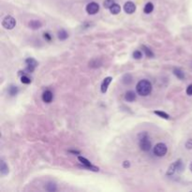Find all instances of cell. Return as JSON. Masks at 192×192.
Instances as JSON below:
<instances>
[{
    "label": "cell",
    "instance_id": "cell-1",
    "mask_svg": "<svg viewBox=\"0 0 192 192\" xmlns=\"http://www.w3.org/2000/svg\"><path fill=\"white\" fill-rule=\"evenodd\" d=\"M136 91L142 97L148 96L152 92V84L147 80H142L136 85Z\"/></svg>",
    "mask_w": 192,
    "mask_h": 192
},
{
    "label": "cell",
    "instance_id": "cell-2",
    "mask_svg": "<svg viewBox=\"0 0 192 192\" xmlns=\"http://www.w3.org/2000/svg\"><path fill=\"white\" fill-rule=\"evenodd\" d=\"M138 140H139V146H140L141 150L144 152H148L152 147L151 142L149 140L148 133L146 131H142L138 135Z\"/></svg>",
    "mask_w": 192,
    "mask_h": 192
},
{
    "label": "cell",
    "instance_id": "cell-3",
    "mask_svg": "<svg viewBox=\"0 0 192 192\" xmlns=\"http://www.w3.org/2000/svg\"><path fill=\"white\" fill-rule=\"evenodd\" d=\"M153 152H154V155L155 156L162 157L167 154L168 147L166 144H163V142H159V144L155 145V147H154V149H153Z\"/></svg>",
    "mask_w": 192,
    "mask_h": 192
},
{
    "label": "cell",
    "instance_id": "cell-4",
    "mask_svg": "<svg viewBox=\"0 0 192 192\" xmlns=\"http://www.w3.org/2000/svg\"><path fill=\"white\" fill-rule=\"evenodd\" d=\"M15 25H16V20H15V18H13L12 16H10V15H7L5 18L3 19L2 21V26L5 29H7V30H11L15 27Z\"/></svg>",
    "mask_w": 192,
    "mask_h": 192
},
{
    "label": "cell",
    "instance_id": "cell-5",
    "mask_svg": "<svg viewBox=\"0 0 192 192\" xmlns=\"http://www.w3.org/2000/svg\"><path fill=\"white\" fill-rule=\"evenodd\" d=\"M78 160L82 163V166L89 171H92V172H99V167H96V166H94V165H92L91 162L84 157H78Z\"/></svg>",
    "mask_w": 192,
    "mask_h": 192
},
{
    "label": "cell",
    "instance_id": "cell-6",
    "mask_svg": "<svg viewBox=\"0 0 192 192\" xmlns=\"http://www.w3.org/2000/svg\"><path fill=\"white\" fill-rule=\"evenodd\" d=\"M25 64H26V69L25 71H26V73H32L37 67V62L32 57H29L26 59Z\"/></svg>",
    "mask_w": 192,
    "mask_h": 192
},
{
    "label": "cell",
    "instance_id": "cell-7",
    "mask_svg": "<svg viewBox=\"0 0 192 192\" xmlns=\"http://www.w3.org/2000/svg\"><path fill=\"white\" fill-rule=\"evenodd\" d=\"M86 12L90 15H94L99 12V5L96 2H90L89 4H87V6L85 7Z\"/></svg>",
    "mask_w": 192,
    "mask_h": 192
},
{
    "label": "cell",
    "instance_id": "cell-8",
    "mask_svg": "<svg viewBox=\"0 0 192 192\" xmlns=\"http://www.w3.org/2000/svg\"><path fill=\"white\" fill-rule=\"evenodd\" d=\"M124 10L127 14H132L136 10V5L132 1H127L124 5Z\"/></svg>",
    "mask_w": 192,
    "mask_h": 192
},
{
    "label": "cell",
    "instance_id": "cell-9",
    "mask_svg": "<svg viewBox=\"0 0 192 192\" xmlns=\"http://www.w3.org/2000/svg\"><path fill=\"white\" fill-rule=\"evenodd\" d=\"M112 77H106V78L104 79L103 82H102V84H101V86H100L101 92H102V93H106L107 92L108 87H109V85H110V84L112 82Z\"/></svg>",
    "mask_w": 192,
    "mask_h": 192
},
{
    "label": "cell",
    "instance_id": "cell-10",
    "mask_svg": "<svg viewBox=\"0 0 192 192\" xmlns=\"http://www.w3.org/2000/svg\"><path fill=\"white\" fill-rule=\"evenodd\" d=\"M52 99H54V94L50 90H46L45 92L42 94V100L45 103H50L52 102Z\"/></svg>",
    "mask_w": 192,
    "mask_h": 192
},
{
    "label": "cell",
    "instance_id": "cell-11",
    "mask_svg": "<svg viewBox=\"0 0 192 192\" xmlns=\"http://www.w3.org/2000/svg\"><path fill=\"white\" fill-rule=\"evenodd\" d=\"M28 26L33 30H37V29H39L41 26H42V24H41V22L39 20H31L28 22Z\"/></svg>",
    "mask_w": 192,
    "mask_h": 192
},
{
    "label": "cell",
    "instance_id": "cell-12",
    "mask_svg": "<svg viewBox=\"0 0 192 192\" xmlns=\"http://www.w3.org/2000/svg\"><path fill=\"white\" fill-rule=\"evenodd\" d=\"M125 99L127 102H133L134 100H136V93L134 91H127L125 95Z\"/></svg>",
    "mask_w": 192,
    "mask_h": 192
},
{
    "label": "cell",
    "instance_id": "cell-13",
    "mask_svg": "<svg viewBox=\"0 0 192 192\" xmlns=\"http://www.w3.org/2000/svg\"><path fill=\"white\" fill-rule=\"evenodd\" d=\"M7 93H9V95H10V97L16 96L17 94L19 93V88H18V86L13 85V84L10 85V86H9V88H7Z\"/></svg>",
    "mask_w": 192,
    "mask_h": 192
},
{
    "label": "cell",
    "instance_id": "cell-14",
    "mask_svg": "<svg viewBox=\"0 0 192 192\" xmlns=\"http://www.w3.org/2000/svg\"><path fill=\"white\" fill-rule=\"evenodd\" d=\"M172 72H174V74L179 79V80H184V79H185V72H184L181 69L174 67V70H172Z\"/></svg>",
    "mask_w": 192,
    "mask_h": 192
},
{
    "label": "cell",
    "instance_id": "cell-15",
    "mask_svg": "<svg viewBox=\"0 0 192 192\" xmlns=\"http://www.w3.org/2000/svg\"><path fill=\"white\" fill-rule=\"evenodd\" d=\"M0 172L2 175H6L9 174V167L4 160L0 161Z\"/></svg>",
    "mask_w": 192,
    "mask_h": 192
},
{
    "label": "cell",
    "instance_id": "cell-16",
    "mask_svg": "<svg viewBox=\"0 0 192 192\" xmlns=\"http://www.w3.org/2000/svg\"><path fill=\"white\" fill-rule=\"evenodd\" d=\"M122 82H123V84H124L129 85V84H131V82H133V78H132V76H131V74L127 73V74L124 75L123 78H122Z\"/></svg>",
    "mask_w": 192,
    "mask_h": 192
},
{
    "label": "cell",
    "instance_id": "cell-17",
    "mask_svg": "<svg viewBox=\"0 0 192 192\" xmlns=\"http://www.w3.org/2000/svg\"><path fill=\"white\" fill-rule=\"evenodd\" d=\"M57 37L60 40H66L67 37H69V33H67L66 30L64 29H60L58 33H57Z\"/></svg>",
    "mask_w": 192,
    "mask_h": 192
},
{
    "label": "cell",
    "instance_id": "cell-18",
    "mask_svg": "<svg viewBox=\"0 0 192 192\" xmlns=\"http://www.w3.org/2000/svg\"><path fill=\"white\" fill-rule=\"evenodd\" d=\"M45 189L49 192H54L57 190V187H56V184L54 182H49L47 183V185L45 186Z\"/></svg>",
    "mask_w": 192,
    "mask_h": 192
},
{
    "label": "cell",
    "instance_id": "cell-19",
    "mask_svg": "<svg viewBox=\"0 0 192 192\" xmlns=\"http://www.w3.org/2000/svg\"><path fill=\"white\" fill-rule=\"evenodd\" d=\"M175 172H177V170H176V162H174L172 164L170 165V167H169L168 171L166 172V174L168 176H172V175L174 174Z\"/></svg>",
    "mask_w": 192,
    "mask_h": 192
},
{
    "label": "cell",
    "instance_id": "cell-20",
    "mask_svg": "<svg viewBox=\"0 0 192 192\" xmlns=\"http://www.w3.org/2000/svg\"><path fill=\"white\" fill-rule=\"evenodd\" d=\"M110 11H111L112 14L116 15V14H118L120 11H121V7H120V6L118 5V4L114 3V5H112V6L110 7Z\"/></svg>",
    "mask_w": 192,
    "mask_h": 192
},
{
    "label": "cell",
    "instance_id": "cell-21",
    "mask_svg": "<svg viewBox=\"0 0 192 192\" xmlns=\"http://www.w3.org/2000/svg\"><path fill=\"white\" fill-rule=\"evenodd\" d=\"M142 52H144L145 54V55L147 56V57H149V58H153L154 56H155V54H154V52H152V50L150 48H148V47H146V46H142Z\"/></svg>",
    "mask_w": 192,
    "mask_h": 192
},
{
    "label": "cell",
    "instance_id": "cell-22",
    "mask_svg": "<svg viewBox=\"0 0 192 192\" xmlns=\"http://www.w3.org/2000/svg\"><path fill=\"white\" fill-rule=\"evenodd\" d=\"M153 10H154V5H153V3H151V2L146 3L145 6H144V13H145V14H150Z\"/></svg>",
    "mask_w": 192,
    "mask_h": 192
},
{
    "label": "cell",
    "instance_id": "cell-23",
    "mask_svg": "<svg viewBox=\"0 0 192 192\" xmlns=\"http://www.w3.org/2000/svg\"><path fill=\"white\" fill-rule=\"evenodd\" d=\"M175 162H176V170H177L178 172H182L184 171V169H185L182 159H177Z\"/></svg>",
    "mask_w": 192,
    "mask_h": 192
},
{
    "label": "cell",
    "instance_id": "cell-24",
    "mask_svg": "<svg viewBox=\"0 0 192 192\" xmlns=\"http://www.w3.org/2000/svg\"><path fill=\"white\" fill-rule=\"evenodd\" d=\"M154 114H157V116H159V117H161V118H163V119H169V118H170V115H169L167 112H165L154 111Z\"/></svg>",
    "mask_w": 192,
    "mask_h": 192
},
{
    "label": "cell",
    "instance_id": "cell-25",
    "mask_svg": "<svg viewBox=\"0 0 192 192\" xmlns=\"http://www.w3.org/2000/svg\"><path fill=\"white\" fill-rule=\"evenodd\" d=\"M89 66L91 67H99L101 66V62L99 59H94L91 62H89Z\"/></svg>",
    "mask_w": 192,
    "mask_h": 192
},
{
    "label": "cell",
    "instance_id": "cell-26",
    "mask_svg": "<svg viewBox=\"0 0 192 192\" xmlns=\"http://www.w3.org/2000/svg\"><path fill=\"white\" fill-rule=\"evenodd\" d=\"M21 82H22V84H31V79H30L27 75L24 74L21 77Z\"/></svg>",
    "mask_w": 192,
    "mask_h": 192
},
{
    "label": "cell",
    "instance_id": "cell-27",
    "mask_svg": "<svg viewBox=\"0 0 192 192\" xmlns=\"http://www.w3.org/2000/svg\"><path fill=\"white\" fill-rule=\"evenodd\" d=\"M114 4V0H104L103 2V6L105 9H109L110 10V7Z\"/></svg>",
    "mask_w": 192,
    "mask_h": 192
},
{
    "label": "cell",
    "instance_id": "cell-28",
    "mask_svg": "<svg viewBox=\"0 0 192 192\" xmlns=\"http://www.w3.org/2000/svg\"><path fill=\"white\" fill-rule=\"evenodd\" d=\"M132 56H133V58L134 59H137V60H139V59H141L142 57V52H141V51H134L133 52V54H132Z\"/></svg>",
    "mask_w": 192,
    "mask_h": 192
},
{
    "label": "cell",
    "instance_id": "cell-29",
    "mask_svg": "<svg viewBox=\"0 0 192 192\" xmlns=\"http://www.w3.org/2000/svg\"><path fill=\"white\" fill-rule=\"evenodd\" d=\"M43 37H44V39H45V40H47V41H48V42H50V41L52 40V35H51L50 33H48V32H45V33L43 34Z\"/></svg>",
    "mask_w": 192,
    "mask_h": 192
},
{
    "label": "cell",
    "instance_id": "cell-30",
    "mask_svg": "<svg viewBox=\"0 0 192 192\" xmlns=\"http://www.w3.org/2000/svg\"><path fill=\"white\" fill-rule=\"evenodd\" d=\"M186 148L189 149V150L192 149V139H189V140L187 141V142H186Z\"/></svg>",
    "mask_w": 192,
    "mask_h": 192
},
{
    "label": "cell",
    "instance_id": "cell-31",
    "mask_svg": "<svg viewBox=\"0 0 192 192\" xmlns=\"http://www.w3.org/2000/svg\"><path fill=\"white\" fill-rule=\"evenodd\" d=\"M187 94L189 96H192V84H189L187 88Z\"/></svg>",
    "mask_w": 192,
    "mask_h": 192
},
{
    "label": "cell",
    "instance_id": "cell-32",
    "mask_svg": "<svg viewBox=\"0 0 192 192\" xmlns=\"http://www.w3.org/2000/svg\"><path fill=\"white\" fill-rule=\"evenodd\" d=\"M123 167L126 168V169L129 168L130 167V162H129V161H127V160L124 161V162H123Z\"/></svg>",
    "mask_w": 192,
    "mask_h": 192
},
{
    "label": "cell",
    "instance_id": "cell-33",
    "mask_svg": "<svg viewBox=\"0 0 192 192\" xmlns=\"http://www.w3.org/2000/svg\"><path fill=\"white\" fill-rule=\"evenodd\" d=\"M69 152L71 154H74V155H80V152L77 151V150H69Z\"/></svg>",
    "mask_w": 192,
    "mask_h": 192
},
{
    "label": "cell",
    "instance_id": "cell-34",
    "mask_svg": "<svg viewBox=\"0 0 192 192\" xmlns=\"http://www.w3.org/2000/svg\"><path fill=\"white\" fill-rule=\"evenodd\" d=\"M189 170H190V172H192V162H191L190 165H189Z\"/></svg>",
    "mask_w": 192,
    "mask_h": 192
}]
</instances>
